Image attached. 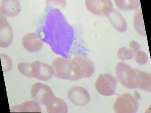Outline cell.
Listing matches in <instances>:
<instances>
[{
  "instance_id": "obj_1",
  "label": "cell",
  "mask_w": 151,
  "mask_h": 113,
  "mask_svg": "<svg viewBox=\"0 0 151 113\" xmlns=\"http://www.w3.org/2000/svg\"><path fill=\"white\" fill-rule=\"evenodd\" d=\"M115 72L118 80L123 86L129 89L137 88L138 74L137 69L120 62L116 66Z\"/></svg>"
},
{
  "instance_id": "obj_2",
  "label": "cell",
  "mask_w": 151,
  "mask_h": 113,
  "mask_svg": "<svg viewBox=\"0 0 151 113\" xmlns=\"http://www.w3.org/2000/svg\"><path fill=\"white\" fill-rule=\"evenodd\" d=\"M53 75L63 80L76 81L75 65L72 59L63 58L55 59L52 63Z\"/></svg>"
},
{
  "instance_id": "obj_3",
  "label": "cell",
  "mask_w": 151,
  "mask_h": 113,
  "mask_svg": "<svg viewBox=\"0 0 151 113\" xmlns=\"http://www.w3.org/2000/svg\"><path fill=\"white\" fill-rule=\"evenodd\" d=\"M72 59L74 64L77 81L88 78L93 75L95 67L90 59L82 56H76Z\"/></svg>"
},
{
  "instance_id": "obj_4",
  "label": "cell",
  "mask_w": 151,
  "mask_h": 113,
  "mask_svg": "<svg viewBox=\"0 0 151 113\" xmlns=\"http://www.w3.org/2000/svg\"><path fill=\"white\" fill-rule=\"evenodd\" d=\"M117 82L111 74L105 73L100 74L96 82V89L101 95L111 96L115 94Z\"/></svg>"
},
{
  "instance_id": "obj_5",
  "label": "cell",
  "mask_w": 151,
  "mask_h": 113,
  "mask_svg": "<svg viewBox=\"0 0 151 113\" xmlns=\"http://www.w3.org/2000/svg\"><path fill=\"white\" fill-rule=\"evenodd\" d=\"M113 108L117 113H135L138 110V103L133 96L126 93L116 99Z\"/></svg>"
},
{
  "instance_id": "obj_6",
  "label": "cell",
  "mask_w": 151,
  "mask_h": 113,
  "mask_svg": "<svg viewBox=\"0 0 151 113\" xmlns=\"http://www.w3.org/2000/svg\"><path fill=\"white\" fill-rule=\"evenodd\" d=\"M68 98L76 106L83 107L87 105L90 100V96L87 89L81 86H72L68 92Z\"/></svg>"
},
{
  "instance_id": "obj_7",
  "label": "cell",
  "mask_w": 151,
  "mask_h": 113,
  "mask_svg": "<svg viewBox=\"0 0 151 113\" xmlns=\"http://www.w3.org/2000/svg\"><path fill=\"white\" fill-rule=\"evenodd\" d=\"M44 104L49 113H67V105L63 99L54 95L53 92L47 94L43 100Z\"/></svg>"
},
{
  "instance_id": "obj_8",
  "label": "cell",
  "mask_w": 151,
  "mask_h": 113,
  "mask_svg": "<svg viewBox=\"0 0 151 113\" xmlns=\"http://www.w3.org/2000/svg\"><path fill=\"white\" fill-rule=\"evenodd\" d=\"M86 8L93 14L107 16L113 9V5L109 0H87L85 1Z\"/></svg>"
},
{
  "instance_id": "obj_9",
  "label": "cell",
  "mask_w": 151,
  "mask_h": 113,
  "mask_svg": "<svg viewBox=\"0 0 151 113\" xmlns=\"http://www.w3.org/2000/svg\"><path fill=\"white\" fill-rule=\"evenodd\" d=\"M53 75L52 66L39 61L32 63V78L42 81H47L50 80Z\"/></svg>"
},
{
  "instance_id": "obj_10",
  "label": "cell",
  "mask_w": 151,
  "mask_h": 113,
  "mask_svg": "<svg viewBox=\"0 0 151 113\" xmlns=\"http://www.w3.org/2000/svg\"><path fill=\"white\" fill-rule=\"evenodd\" d=\"M22 44L25 49L29 52H36L42 48L43 43L39 36L34 33H28L24 35Z\"/></svg>"
},
{
  "instance_id": "obj_11",
  "label": "cell",
  "mask_w": 151,
  "mask_h": 113,
  "mask_svg": "<svg viewBox=\"0 0 151 113\" xmlns=\"http://www.w3.org/2000/svg\"><path fill=\"white\" fill-rule=\"evenodd\" d=\"M1 30H0V46L1 48H6L12 42L13 34L12 28L6 20L4 16L1 13Z\"/></svg>"
},
{
  "instance_id": "obj_12",
  "label": "cell",
  "mask_w": 151,
  "mask_h": 113,
  "mask_svg": "<svg viewBox=\"0 0 151 113\" xmlns=\"http://www.w3.org/2000/svg\"><path fill=\"white\" fill-rule=\"evenodd\" d=\"M52 92L47 85L37 82L34 84L31 89V95L34 101L42 104L43 100L47 94Z\"/></svg>"
},
{
  "instance_id": "obj_13",
  "label": "cell",
  "mask_w": 151,
  "mask_h": 113,
  "mask_svg": "<svg viewBox=\"0 0 151 113\" xmlns=\"http://www.w3.org/2000/svg\"><path fill=\"white\" fill-rule=\"evenodd\" d=\"M20 4L17 0H4L1 1V13L7 16L13 17L19 15L21 11Z\"/></svg>"
},
{
  "instance_id": "obj_14",
  "label": "cell",
  "mask_w": 151,
  "mask_h": 113,
  "mask_svg": "<svg viewBox=\"0 0 151 113\" xmlns=\"http://www.w3.org/2000/svg\"><path fill=\"white\" fill-rule=\"evenodd\" d=\"M113 27L119 32H125L127 29V24L124 18L119 12L113 9L107 16Z\"/></svg>"
},
{
  "instance_id": "obj_15",
  "label": "cell",
  "mask_w": 151,
  "mask_h": 113,
  "mask_svg": "<svg viewBox=\"0 0 151 113\" xmlns=\"http://www.w3.org/2000/svg\"><path fill=\"white\" fill-rule=\"evenodd\" d=\"M11 112L15 113H41V108L39 104L35 101H27L13 106Z\"/></svg>"
},
{
  "instance_id": "obj_16",
  "label": "cell",
  "mask_w": 151,
  "mask_h": 113,
  "mask_svg": "<svg viewBox=\"0 0 151 113\" xmlns=\"http://www.w3.org/2000/svg\"><path fill=\"white\" fill-rule=\"evenodd\" d=\"M138 74L137 88L143 91L150 92L151 90V75L149 73L137 69Z\"/></svg>"
},
{
  "instance_id": "obj_17",
  "label": "cell",
  "mask_w": 151,
  "mask_h": 113,
  "mask_svg": "<svg viewBox=\"0 0 151 113\" xmlns=\"http://www.w3.org/2000/svg\"><path fill=\"white\" fill-rule=\"evenodd\" d=\"M133 25L136 31L140 35H142L143 36H146L143 14L141 9L137 10L134 13V16Z\"/></svg>"
},
{
  "instance_id": "obj_18",
  "label": "cell",
  "mask_w": 151,
  "mask_h": 113,
  "mask_svg": "<svg viewBox=\"0 0 151 113\" xmlns=\"http://www.w3.org/2000/svg\"><path fill=\"white\" fill-rule=\"evenodd\" d=\"M116 5L123 11H130L136 9L140 4L139 0H117L114 1Z\"/></svg>"
},
{
  "instance_id": "obj_19",
  "label": "cell",
  "mask_w": 151,
  "mask_h": 113,
  "mask_svg": "<svg viewBox=\"0 0 151 113\" xmlns=\"http://www.w3.org/2000/svg\"><path fill=\"white\" fill-rule=\"evenodd\" d=\"M135 53L131 49L127 48L126 47H122L118 51L117 56L122 60H128L133 58Z\"/></svg>"
},
{
  "instance_id": "obj_20",
  "label": "cell",
  "mask_w": 151,
  "mask_h": 113,
  "mask_svg": "<svg viewBox=\"0 0 151 113\" xmlns=\"http://www.w3.org/2000/svg\"><path fill=\"white\" fill-rule=\"evenodd\" d=\"M134 57L136 62L139 65H145L148 61V58L147 54L143 51H137L135 53Z\"/></svg>"
},
{
  "instance_id": "obj_21",
  "label": "cell",
  "mask_w": 151,
  "mask_h": 113,
  "mask_svg": "<svg viewBox=\"0 0 151 113\" xmlns=\"http://www.w3.org/2000/svg\"><path fill=\"white\" fill-rule=\"evenodd\" d=\"M129 46L130 49H132L135 53L137 51H138L141 48L140 45L138 44V42L134 41H130L129 43Z\"/></svg>"
}]
</instances>
